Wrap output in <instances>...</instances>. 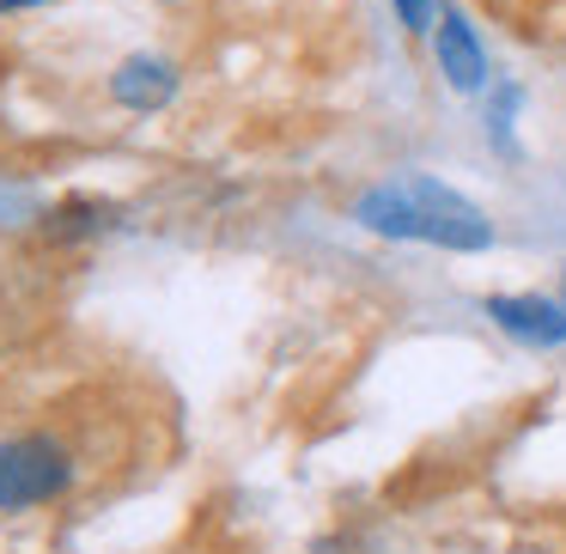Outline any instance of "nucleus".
I'll return each instance as SVG.
<instances>
[{"mask_svg":"<svg viewBox=\"0 0 566 554\" xmlns=\"http://www.w3.org/2000/svg\"><path fill=\"white\" fill-rule=\"evenodd\" d=\"M560 293H566V281H560Z\"/></svg>","mask_w":566,"mask_h":554,"instance_id":"nucleus-8","label":"nucleus"},{"mask_svg":"<svg viewBox=\"0 0 566 554\" xmlns=\"http://www.w3.org/2000/svg\"><path fill=\"white\" fill-rule=\"evenodd\" d=\"M439 67H444V80H451L457 92H475L481 74H488V62H481L475 38H469V25H463L457 13L439 19Z\"/></svg>","mask_w":566,"mask_h":554,"instance_id":"nucleus-5","label":"nucleus"},{"mask_svg":"<svg viewBox=\"0 0 566 554\" xmlns=\"http://www.w3.org/2000/svg\"><path fill=\"white\" fill-rule=\"evenodd\" d=\"M25 7H43V0H0V13H25Z\"/></svg>","mask_w":566,"mask_h":554,"instance_id":"nucleus-7","label":"nucleus"},{"mask_svg":"<svg viewBox=\"0 0 566 554\" xmlns=\"http://www.w3.org/2000/svg\"><path fill=\"white\" fill-rule=\"evenodd\" d=\"M488 317L530 347H560L566 342V299H536V293L488 299Z\"/></svg>","mask_w":566,"mask_h":554,"instance_id":"nucleus-3","label":"nucleus"},{"mask_svg":"<svg viewBox=\"0 0 566 554\" xmlns=\"http://www.w3.org/2000/svg\"><path fill=\"white\" fill-rule=\"evenodd\" d=\"M396 13H402L408 31H427L432 25V0H396Z\"/></svg>","mask_w":566,"mask_h":554,"instance_id":"nucleus-6","label":"nucleus"},{"mask_svg":"<svg viewBox=\"0 0 566 554\" xmlns=\"http://www.w3.org/2000/svg\"><path fill=\"white\" fill-rule=\"evenodd\" d=\"M74 481V463L55 439H7L0 445V512H25V505H43Z\"/></svg>","mask_w":566,"mask_h":554,"instance_id":"nucleus-2","label":"nucleus"},{"mask_svg":"<svg viewBox=\"0 0 566 554\" xmlns=\"http://www.w3.org/2000/svg\"><path fill=\"white\" fill-rule=\"evenodd\" d=\"M111 92H116V104H128V111H159V104L177 92V67L159 62V55H135V62L116 67Z\"/></svg>","mask_w":566,"mask_h":554,"instance_id":"nucleus-4","label":"nucleus"},{"mask_svg":"<svg viewBox=\"0 0 566 554\" xmlns=\"http://www.w3.org/2000/svg\"><path fill=\"white\" fill-rule=\"evenodd\" d=\"M359 220L384 238H420V244L439 250H488L493 226L481 220L475 201L451 196L432 177H402V184H384L359 201Z\"/></svg>","mask_w":566,"mask_h":554,"instance_id":"nucleus-1","label":"nucleus"}]
</instances>
